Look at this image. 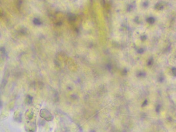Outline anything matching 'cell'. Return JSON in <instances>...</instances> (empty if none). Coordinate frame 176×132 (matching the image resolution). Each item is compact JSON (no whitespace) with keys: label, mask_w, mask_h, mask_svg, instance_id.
Wrapping results in <instances>:
<instances>
[{"label":"cell","mask_w":176,"mask_h":132,"mask_svg":"<svg viewBox=\"0 0 176 132\" xmlns=\"http://www.w3.org/2000/svg\"><path fill=\"white\" fill-rule=\"evenodd\" d=\"M26 100L27 104H30L32 102L33 98L31 96H30V95H27L26 98Z\"/></svg>","instance_id":"obj_1"},{"label":"cell","mask_w":176,"mask_h":132,"mask_svg":"<svg viewBox=\"0 0 176 132\" xmlns=\"http://www.w3.org/2000/svg\"><path fill=\"white\" fill-rule=\"evenodd\" d=\"M33 22L36 25H39L41 24V22L39 21V20L36 18L34 19V20H33Z\"/></svg>","instance_id":"obj_2"},{"label":"cell","mask_w":176,"mask_h":132,"mask_svg":"<svg viewBox=\"0 0 176 132\" xmlns=\"http://www.w3.org/2000/svg\"><path fill=\"white\" fill-rule=\"evenodd\" d=\"M2 106V103H1V101H0V107H1Z\"/></svg>","instance_id":"obj_3"}]
</instances>
